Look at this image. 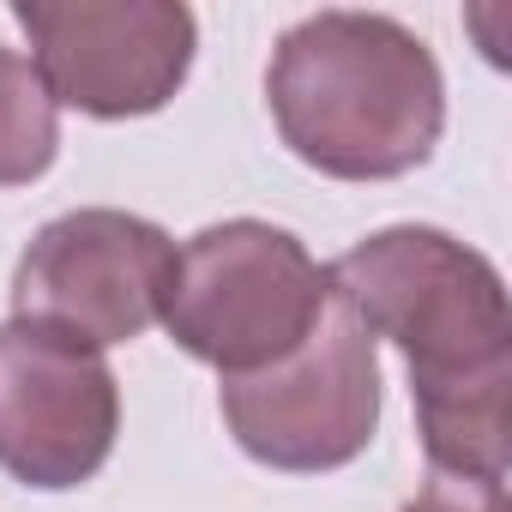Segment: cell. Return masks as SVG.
<instances>
[{
  "instance_id": "5b68a950",
  "label": "cell",
  "mask_w": 512,
  "mask_h": 512,
  "mask_svg": "<svg viewBox=\"0 0 512 512\" xmlns=\"http://www.w3.org/2000/svg\"><path fill=\"white\" fill-rule=\"evenodd\" d=\"M169 278L175 241L157 223L115 205H85L31 235L13 272V314L103 350L163 320Z\"/></svg>"
},
{
  "instance_id": "9c48e42d",
  "label": "cell",
  "mask_w": 512,
  "mask_h": 512,
  "mask_svg": "<svg viewBox=\"0 0 512 512\" xmlns=\"http://www.w3.org/2000/svg\"><path fill=\"white\" fill-rule=\"evenodd\" d=\"M404 512H506V482L428 470V482L416 488V500H410Z\"/></svg>"
},
{
  "instance_id": "3957f363",
  "label": "cell",
  "mask_w": 512,
  "mask_h": 512,
  "mask_svg": "<svg viewBox=\"0 0 512 512\" xmlns=\"http://www.w3.org/2000/svg\"><path fill=\"white\" fill-rule=\"evenodd\" d=\"M332 272L290 235L260 217H229L199 229L175 253V278L163 296L169 338L223 368L253 374L290 356L326 314Z\"/></svg>"
},
{
  "instance_id": "ba28073f",
  "label": "cell",
  "mask_w": 512,
  "mask_h": 512,
  "mask_svg": "<svg viewBox=\"0 0 512 512\" xmlns=\"http://www.w3.org/2000/svg\"><path fill=\"white\" fill-rule=\"evenodd\" d=\"M55 145H61V121L43 73L25 55L0 49V187L37 181L55 163Z\"/></svg>"
},
{
  "instance_id": "277c9868",
  "label": "cell",
  "mask_w": 512,
  "mask_h": 512,
  "mask_svg": "<svg viewBox=\"0 0 512 512\" xmlns=\"http://www.w3.org/2000/svg\"><path fill=\"white\" fill-rule=\"evenodd\" d=\"M223 422L272 470H338L380 428V356L368 326L332 296L320 326L272 368L223 374Z\"/></svg>"
},
{
  "instance_id": "7a4b0ae2",
  "label": "cell",
  "mask_w": 512,
  "mask_h": 512,
  "mask_svg": "<svg viewBox=\"0 0 512 512\" xmlns=\"http://www.w3.org/2000/svg\"><path fill=\"white\" fill-rule=\"evenodd\" d=\"M326 272L332 296L368 326V338H392L404 350L410 398L512 380L506 284L458 235L398 223L356 241Z\"/></svg>"
},
{
  "instance_id": "8992f818",
  "label": "cell",
  "mask_w": 512,
  "mask_h": 512,
  "mask_svg": "<svg viewBox=\"0 0 512 512\" xmlns=\"http://www.w3.org/2000/svg\"><path fill=\"white\" fill-rule=\"evenodd\" d=\"M19 25L55 103L127 121L163 109L193 67V13L175 0H25Z\"/></svg>"
},
{
  "instance_id": "52a82bcc",
  "label": "cell",
  "mask_w": 512,
  "mask_h": 512,
  "mask_svg": "<svg viewBox=\"0 0 512 512\" xmlns=\"http://www.w3.org/2000/svg\"><path fill=\"white\" fill-rule=\"evenodd\" d=\"M121 434V386L103 350L37 326H0V470L31 488L91 482Z\"/></svg>"
},
{
  "instance_id": "6da1fadb",
  "label": "cell",
  "mask_w": 512,
  "mask_h": 512,
  "mask_svg": "<svg viewBox=\"0 0 512 512\" xmlns=\"http://www.w3.org/2000/svg\"><path fill=\"white\" fill-rule=\"evenodd\" d=\"M284 145L338 181H392L440 145L446 79L434 49L386 13H314L266 73Z\"/></svg>"
}]
</instances>
